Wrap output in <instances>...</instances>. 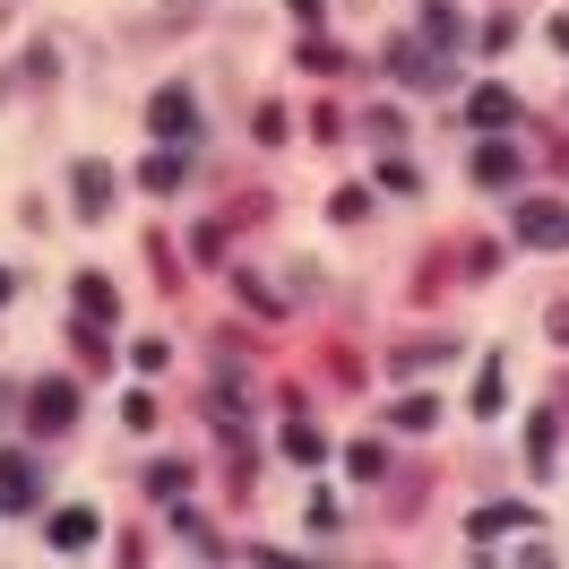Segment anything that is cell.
<instances>
[{"label":"cell","instance_id":"1","mask_svg":"<svg viewBox=\"0 0 569 569\" xmlns=\"http://www.w3.org/2000/svg\"><path fill=\"white\" fill-rule=\"evenodd\" d=\"M147 130H156V139H199V96H190V87H164V96H156V104H147Z\"/></svg>","mask_w":569,"mask_h":569},{"label":"cell","instance_id":"2","mask_svg":"<svg viewBox=\"0 0 569 569\" xmlns=\"http://www.w3.org/2000/svg\"><path fill=\"white\" fill-rule=\"evenodd\" d=\"M43 500V466L36 458H0V518H18V509H36Z\"/></svg>","mask_w":569,"mask_h":569},{"label":"cell","instance_id":"3","mask_svg":"<svg viewBox=\"0 0 569 569\" xmlns=\"http://www.w3.org/2000/svg\"><path fill=\"white\" fill-rule=\"evenodd\" d=\"M70 415H78V389H70V380H43V389L27 397V423H36V431H70Z\"/></svg>","mask_w":569,"mask_h":569},{"label":"cell","instance_id":"4","mask_svg":"<svg viewBox=\"0 0 569 569\" xmlns=\"http://www.w3.org/2000/svg\"><path fill=\"white\" fill-rule=\"evenodd\" d=\"M466 121H475V130H509V121H518V96H509V87H475V96H466Z\"/></svg>","mask_w":569,"mask_h":569},{"label":"cell","instance_id":"5","mask_svg":"<svg viewBox=\"0 0 569 569\" xmlns=\"http://www.w3.org/2000/svg\"><path fill=\"white\" fill-rule=\"evenodd\" d=\"M518 233H527V242H569V208H552V199H527V208H518Z\"/></svg>","mask_w":569,"mask_h":569},{"label":"cell","instance_id":"6","mask_svg":"<svg viewBox=\"0 0 569 569\" xmlns=\"http://www.w3.org/2000/svg\"><path fill=\"white\" fill-rule=\"evenodd\" d=\"M43 535H52V552H87V543H96V509H61Z\"/></svg>","mask_w":569,"mask_h":569},{"label":"cell","instance_id":"7","mask_svg":"<svg viewBox=\"0 0 569 569\" xmlns=\"http://www.w3.org/2000/svg\"><path fill=\"white\" fill-rule=\"evenodd\" d=\"M475 181H492V190H500V181H518V147H483V156H475Z\"/></svg>","mask_w":569,"mask_h":569},{"label":"cell","instance_id":"8","mask_svg":"<svg viewBox=\"0 0 569 569\" xmlns=\"http://www.w3.org/2000/svg\"><path fill=\"white\" fill-rule=\"evenodd\" d=\"M389 52H397V70L415 78V87H440V61H431L423 43H389Z\"/></svg>","mask_w":569,"mask_h":569},{"label":"cell","instance_id":"9","mask_svg":"<svg viewBox=\"0 0 569 569\" xmlns=\"http://www.w3.org/2000/svg\"><path fill=\"white\" fill-rule=\"evenodd\" d=\"M104 190H112L104 164H78V216H104Z\"/></svg>","mask_w":569,"mask_h":569},{"label":"cell","instance_id":"10","mask_svg":"<svg viewBox=\"0 0 569 569\" xmlns=\"http://www.w3.org/2000/svg\"><path fill=\"white\" fill-rule=\"evenodd\" d=\"M284 458L320 466V458H328V440H320V431H311V423H284Z\"/></svg>","mask_w":569,"mask_h":569},{"label":"cell","instance_id":"11","mask_svg":"<svg viewBox=\"0 0 569 569\" xmlns=\"http://www.w3.org/2000/svg\"><path fill=\"white\" fill-rule=\"evenodd\" d=\"M397 423H406V431H431V423H440V406H431V397H397Z\"/></svg>","mask_w":569,"mask_h":569},{"label":"cell","instance_id":"12","mask_svg":"<svg viewBox=\"0 0 569 569\" xmlns=\"http://www.w3.org/2000/svg\"><path fill=\"white\" fill-rule=\"evenodd\" d=\"M509 527H535L527 509H475V535H509Z\"/></svg>","mask_w":569,"mask_h":569},{"label":"cell","instance_id":"13","mask_svg":"<svg viewBox=\"0 0 569 569\" xmlns=\"http://www.w3.org/2000/svg\"><path fill=\"white\" fill-rule=\"evenodd\" d=\"M509 397H500V362H483V380H475V415H500Z\"/></svg>","mask_w":569,"mask_h":569},{"label":"cell","instance_id":"14","mask_svg":"<svg viewBox=\"0 0 569 569\" xmlns=\"http://www.w3.org/2000/svg\"><path fill=\"white\" fill-rule=\"evenodd\" d=\"M139 181H147V190H173V181H181V156H147Z\"/></svg>","mask_w":569,"mask_h":569},{"label":"cell","instance_id":"15","mask_svg":"<svg viewBox=\"0 0 569 569\" xmlns=\"http://www.w3.org/2000/svg\"><path fill=\"white\" fill-rule=\"evenodd\" d=\"M552 52H569V18H552Z\"/></svg>","mask_w":569,"mask_h":569},{"label":"cell","instance_id":"16","mask_svg":"<svg viewBox=\"0 0 569 569\" xmlns=\"http://www.w3.org/2000/svg\"><path fill=\"white\" fill-rule=\"evenodd\" d=\"M9 9H18V0H0V18H9Z\"/></svg>","mask_w":569,"mask_h":569}]
</instances>
